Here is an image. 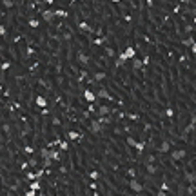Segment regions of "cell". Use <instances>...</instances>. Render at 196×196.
I'll return each instance as SVG.
<instances>
[{
  "instance_id": "6da1fadb",
  "label": "cell",
  "mask_w": 196,
  "mask_h": 196,
  "mask_svg": "<svg viewBox=\"0 0 196 196\" xmlns=\"http://www.w3.org/2000/svg\"><path fill=\"white\" fill-rule=\"evenodd\" d=\"M129 187H131L133 192H142V191H144V183H140L138 180H131L129 182Z\"/></svg>"
},
{
  "instance_id": "7a4b0ae2",
  "label": "cell",
  "mask_w": 196,
  "mask_h": 196,
  "mask_svg": "<svg viewBox=\"0 0 196 196\" xmlns=\"http://www.w3.org/2000/svg\"><path fill=\"white\" fill-rule=\"evenodd\" d=\"M185 155H187V152H185L183 149H176V151H172V152H171V158H172L174 162H178V160H183Z\"/></svg>"
},
{
  "instance_id": "3957f363",
  "label": "cell",
  "mask_w": 196,
  "mask_h": 196,
  "mask_svg": "<svg viewBox=\"0 0 196 196\" xmlns=\"http://www.w3.org/2000/svg\"><path fill=\"white\" fill-rule=\"evenodd\" d=\"M111 111H113V109L109 107V105H100V107L96 109V116H98V118H100V116H107Z\"/></svg>"
},
{
  "instance_id": "277c9868",
  "label": "cell",
  "mask_w": 196,
  "mask_h": 196,
  "mask_svg": "<svg viewBox=\"0 0 196 196\" xmlns=\"http://www.w3.org/2000/svg\"><path fill=\"white\" fill-rule=\"evenodd\" d=\"M54 18V9H46V11H42V20L44 22H51Z\"/></svg>"
},
{
  "instance_id": "5b68a950",
  "label": "cell",
  "mask_w": 196,
  "mask_h": 196,
  "mask_svg": "<svg viewBox=\"0 0 196 196\" xmlns=\"http://www.w3.org/2000/svg\"><path fill=\"white\" fill-rule=\"evenodd\" d=\"M89 129H91V133H93V134H98V133L102 131V124L98 122V120H93L91 125H89Z\"/></svg>"
},
{
  "instance_id": "8992f818",
  "label": "cell",
  "mask_w": 196,
  "mask_h": 196,
  "mask_svg": "<svg viewBox=\"0 0 196 196\" xmlns=\"http://www.w3.org/2000/svg\"><path fill=\"white\" fill-rule=\"evenodd\" d=\"M84 98H85L89 104H93V102L96 100V94H94L93 91H89V89H85V91H84Z\"/></svg>"
},
{
  "instance_id": "52a82bcc",
  "label": "cell",
  "mask_w": 196,
  "mask_h": 196,
  "mask_svg": "<svg viewBox=\"0 0 196 196\" xmlns=\"http://www.w3.org/2000/svg\"><path fill=\"white\" fill-rule=\"evenodd\" d=\"M124 53V57L127 58V60H131V58H134L136 57V51H134V47H127L125 51H122Z\"/></svg>"
},
{
  "instance_id": "ba28073f",
  "label": "cell",
  "mask_w": 196,
  "mask_h": 196,
  "mask_svg": "<svg viewBox=\"0 0 196 196\" xmlns=\"http://www.w3.org/2000/svg\"><path fill=\"white\" fill-rule=\"evenodd\" d=\"M35 102H36V105L40 107V109H44L47 105V100H46V96H42V94H38L36 98H35Z\"/></svg>"
},
{
  "instance_id": "9c48e42d",
  "label": "cell",
  "mask_w": 196,
  "mask_h": 196,
  "mask_svg": "<svg viewBox=\"0 0 196 196\" xmlns=\"http://www.w3.org/2000/svg\"><path fill=\"white\" fill-rule=\"evenodd\" d=\"M169 151H171V144L167 140H163L160 144V147H158V152H169Z\"/></svg>"
},
{
  "instance_id": "30bf717a",
  "label": "cell",
  "mask_w": 196,
  "mask_h": 196,
  "mask_svg": "<svg viewBox=\"0 0 196 196\" xmlns=\"http://www.w3.org/2000/svg\"><path fill=\"white\" fill-rule=\"evenodd\" d=\"M125 62H127V58L124 57V53H120V54H118V58L114 60V65H116V67H122Z\"/></svg>"
},
{
  "instance_id": "8fae6325",
  "label": "cell",
  "mask_w": 196,
  "mask_h": 196,
  "mask_svg": "<svg viewBox=\"0 0 196 196\" xmlns=\"http://www.w3.org/2000/svg\"><path fill=\"white\" fill-rule=\"evenodd\" d=\"M49 158H51L53 162H58V160L62 158V155H60L58 151H54V149H49Z\"/></svg>"
},
{
  "instance_id": "7c38bea8",
  "label": "cell",
  "mask_w": 196,
  "mask_h": 196,
  "mask_svg": "<svg viewBox=\"0 0 196 196\" xmlns=\"http://www.w3.org/2000/svg\"><path fill=\"white\" fill-rule=\"evenodd\" d=\"M96 96L98 98H105V100H111V94L107 93V89H100V91L96 93Z\"/></svg>"
},
{
  "instance_id": "4fadbf2b",
  "label": "cell",
  "mask_w": 196,
  "mask_h": 196,
  "mask_svg": "<svg viewBox=\"0 0 196 196\" xmlns=\"http://www.w3.org/2000/svg\"><path fill=\"white\" fill-rule=\"evenodd\" d=\"M155 155H147L145 158H144V165H152V163H155Z\"/></svg>"
},
{
  "instance_id": "5bb4252c",
  "label": "cell",
  "mask_w": 196,
  "mask_h": 196,
  "mask_svg": "<svg viewBox=\"0 0 196 196\" xmlns=\"http://www.w3.org/2000/svg\"><path fill=\"white\" fill-rule=\"evenodd\" d=\"M69 13H67V11H65V9H54V16H60V18H65V16H67Z\"/></svg>"
},
{
  "instance_id": "9a60e30c",
  "label": "cell",
  "mask_w": 196,
  "mask_h": 196,
  "mask_svg": "<svg viewBox=\"0 0 196 196\" xmlns=\"http://www.w3.org/2000/svg\"><path fill=\"white\" fill-rule=\"evenodd\" d=\"M194 42H196L194 36H187V38H183V46H185V47H191Z\"/></svg>"
},
{
  "instance_id": "2e32d148",
  "label": "cell",
  "mask_w": 196,
  "mask_h": 196,
  "mask_svg": "<svg viewBox=\"0 0 196 196\" xmlns=\"http://www.w3.org/2000/svg\"><path fill=\"white\" fill-rule=\"evenodd\" d=\"M67 138H69V140H78V138H80V133H78V131H69Z\"/></svg>"
},
{
  "instance_id": "e0dca14e",
  "label": "cell",
  "mask_w": 196,
  "mask_h": 196,
  "mask_svg": "<svg viewBox=\"0 0 196 196\" xmlns=\"http://www.w3.org/2000/svg\"><path fill=\"white\" fill-rule=\"evenodd\" d=\"M29 189H31V191H35V192L40 191V182H31V183H29Z\"/></svg>"
},
{
  "instance_id": "ac0fdd59",
  "label": "cell",
  "mask_w": 196,
  "mask_h": 196,
  "mask_svg": "<svg viewBox=\"0 0 196 196\" xmlns=\"http://www.w3.org/2000/svg\"><path fill=\"white\" fill-rule=\"evenodd\" d=\"M192 129H196V114H192V116H191V125L185 129V131H192Z\"/></svg>"
},
{
  "instance_id": "d6986e66",
  "label": "cell",
  "mask_w": 196,
  "mask_h": 196,
  "mask_svg": "<svg viewBox=\"0 0 196 196\" xmlns=\"http://www.w3.org/2000/svg\"><path fill=\"white\" fill-rule=\"evenodd\" d=\"M142 65H144V62H142V60L133 58V67H134V69H142Z\"/></svg>"
},
{
  "instance_id": "ffe728a7",
  "label": "cell",
  "mask_w": 196,
  "mask_h": 196,
  "mask_svg": "<svg viewBox=\"0 0 196 196\" xmlns=\"http://www.w3.org/2000/svg\"><path fill=\"white\" fill-rule=\"evenodd\" d=\"M29 26H31L33 29H36V27L40 26V20H36V18H29Z\"/></svg>"
},
{
  "instance_id": "44dd1931",
  "label": "cell",
  "mask_w": 196,
  "mask_h": 196,
  "mask_svg": "<svg viewBox=\"0 0 196 196\" xmlns=\"http://www.w3.org/2000/svg\"><path fill=\"white\" fill-rule=\"evenodd\" d=\"M147 167V172L149 174H156V171H158V167L155 165V163H152V165H145Z\"/></svg>"
},
{
  "instance_id": "7402d4cb",
  "label": "cell",
  "mask_w": 196,
  "mask_h": 196,
  "mask_svg": "<svg viewBox=\"0 0 196 196\" xmlns=\"http://www.w3.org/2000/svg\"><path fill=\"white\" fill-rule=\"evenodd\" d=\"M40 156H42V158H49V149L42 147V149H40Z\"/></svg>"
},
{
  "instance_id": "603a6c76",
  "label": "cell",
  "mask_w": 196,
  "mask_h": 196,
  "mask_svg": "<svg viewBox=\"0 0 196 196\" xmlns=\"http://www.w3.org/2000/svg\"><path fill=\"white\" fill-rule=\"evenodd\" d=\"M51 165H53V160H51V158H44L42 167H51Z\"/></svg>"
},
{
  "instance_id": "cb8c5ba5",
  "label": "cell",
  "mask_w": 196,
  "mask_h": 196,
  "mask_svg": "<svg viewBox=\"0 0 196 196\" xmlns=\"http://www.w3.org/2000/svg\"><path fill=\"white\" fill-rule=\"evenodd\" d=\"M67 149H69V144H67L65 140H62V142H60V151H67Z\"/></svg>"
},
{
  "instance_id": "d4e9b609",
  "label": "cell",
  "mask_w": 196,
  "mask_h": 196,
  "mask_svg": "<svg viewBox=\"0 0 196 196\" xmlns=\"http://www.w3.org/2000/svg\"><path fill=\"white\" fill-rule=\"evenodd\" d=\"M89 176H91L93 180H98V178H100V172H98V171H91V172H89Z\"/></svg>"
},
{
  "instance_id": "484cf974",
  "label": "cell",
  "mask_w": 196,
  "mask_h": 196,
  "mask_svg": "<svg viewBox=\"0 0 196 196\" xmlns=\"http://www.w3.org/2000/svg\"><path fill=\"white\" fill-rule=\"evenodd\" d=\"M127 144H129L131 147H136V144H138V142H136L134 138H131V136H129V138H127Z\"/></svg>"
},
{
  "instance_id": "4316f807",
  "label": "cell",
  "mask_w": 196,
  "mask_h": 196,
  "mask_svg": "<svg viewBox=\"0 0 196 196\" xmlns=\"http://www.w3.org/2000/svg\"><path fill=\"white\" fill-rule=\"evenodd\" d=\"M6 33H7V27L4 24H0V36H6Z\"/></svg>"
},
{
  "instance_id": "83f0119b",
  "label": "cell",
  "mask_w": 196,
  "mask_h": 196,
  "mask_svg": "<svg viewBox=\"0 0 196 196\" xmlns=\"http://www.w3.org/2000/svg\"><path fill=\"white\" fill-rule=\"evenodd\" d=\"M105 78V73H96L94 74V80H104Z\"/></svg>"
},
{
  "instance_id": "f1b7e54d",
  "label": "cell",
  "mask_w": 196,
  "mask_h": 196,
  "mask_svg": "<svg viewBox=\"0 0 196 196\" xmlns=\"http://www.w3.org/2000/svg\"><path fill=\"white\" fill-rule=\"evenodd\" d=\"M80 29H82V31H91V27L87 26L85 22H82V24H80Z\"/></svg>"
},
{
  "instance_id": "f546056e",
  "label": "cell",
  "mask_w": 196,
  "mask_h": 196,
  "mask_svg": "<svg viewBox=\"0 0 196 196\" xmlns=\"http://www.w3.org/2000/svg\"><path fill=\"white\" fill-rule=\"evenodd\" d=\"M27 165H31V167H35V165H36V158H31V160L27 162Z\"/></svg>"
},
{
  "instance_id": "4dcf8cb0",
  "label": "cell",
  "mask_w": 196,
  "mask_h": 196,
  "mask_svg": "<svg viewBox=\"0 0 196 196\" xmlns=\"http://www.w3.org/2000/svg\"><path fill=\"white\" fill-rule=\"evenodd\" d=\"M144 147H145L144 142H138V144H136V149H138V151H144Z\"/></svg>"
},
{
  "instance_id": "1f68e13d",
  "label": "cell",
  "mask_w": 196,
  "mask_h": 196,
  "mask_svg": "<svg viewBox=\"0 0 196 196\" xmlns=\"http://www.w3.org/2000/svg\"><path fill=\"white\" fill-rule=\"evenodd\" d=\"M87 111H89V113H96V107H94V105H93V104H91V105H89V107H87Z\"/></svg>"
},
{
  "instance_id": "d6a6232c",
  "label": "cell",
  "mask_w": 196,
  "mask_h": 196,
  "mask_svg": "<svg viewBox=\"0 0 196 196\" xmlns=\"http://www.w3.org/2000/svg\"><path fill=\"white\" fill-rule=\"evenodd\" d=\"M35 178H36V174H33V172H29V174H27V180H31V182H33Z\"/></svg>"
},
{
  "instance_id": "836d02e7",
  "label": "cell",
  "mask_w": 196,
  "mask_h": 196,
  "mask_svg": "<svg viewBox=\"0 0 196 196\" xmlns=\"http://www.w3.org/2000/svg\"><path fill=\"white\" fill-rule=\"evenodd\" d=\"M156 196H167V191H163V189H162V191H160Z\"/></svg>"
},
{
  "instance_id": "e575fe53",
  "label": "cell",
  "mask_w": 196,
  "mask_h": 196,
  "mask_svg": "<svg viewBox=\"0 0 196 196\" xmlns=\"http://www.w3.org/2000/svg\"><path fill=\"white\" fill-rule=\"evenodd\" d=\"M26 196H36V194H35V191H27V192H26Z\"/></svg>"
},
{
  "instance_id": "d590c367",
  "label": "cell",
  "mask_w": 196,
  "mask_h": 196,
  "mask_svg": "<svg viewBox=\"0 0 196 196\" xmlns=\"http://www.w3.org/2000/svg\"><path fill=\"white\" fill-rule=\"evenodd\" d=\"M191 51H192V53H196V42H194L192 46H191Z\"/></svg>"
}]
</instances>
